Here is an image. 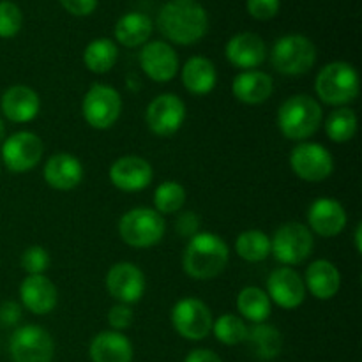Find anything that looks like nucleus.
Here are the masks:
<instances>
[{"label":"nucleus","mask_w":362,"mask_h":362,"mask_svg":"<svg viewBox=\"0 0 362 362\" xmlns=\"http://www.w3.org/2000/svg\"><path fill=\"white\" fill-rule=\"evenodd\" d=\"M346 219L345 207L334 198H317L308 209V228L324 239L339 235L345 230Z\"/></svg>","instance_id":"18"},{"label":"nucleus","mask_w":362,"mask_h":362,"mask_svg":"<svg viewBox=\"0 0 362 362\" xmlns=\"http://www.w3.org/2000/svg\"><path fill=\"white\" fill-rule=\"evenodd\" d=\"M214 332L216 339L226 346L240 345L246 341L247 336V324L240 317L232 313L221 315L212 322V331Z\"/></svg>","instance_id":"34"},{"label":"nucleus","mask_w":362,"mask_h":362,"mask_svg":"<svg viewBox=\"0 0 362 362\" xmlns=\"http://www.w3.org/2000/svg\"><path fill=\"white\" fill-rule=\"evenodd\" d=\"M42 177L49 187L57 191H71L83 180V165L69 152H57L46 161Z\"/></svg>","instance_id":"22"},{"label":"nucleus","mask_w":362,"mask_h":362,"mask_svg":"<svg viewBox=\"0 0 362 362\" xmlns=\"http://www.w3.org/2000/svg\"><path fill=\"white\" fill-rule=\"evenodd\" d=\"M230 250L225 239L212 232H198L187 243L182 257V267L189 278L198 281L214 279L226 269Z\"/></svg>","instance_id":"2"},{"label":"nucleus","mask_w":362,"mask_h":362,"mask_svg":"<svg viewBox=\"0 0 362 362\" xmlns=\"http://www.w3.org/2000/svg\"><path fill=\"white\" fill-rule=\"evenodd\" d=\"M304 286H306V292H310L315 299H334L341 288V274L332 262L324 260V258L315 260L306 269Z\"/></svg>","instance_id":"25"},{"label":"nucleus","mask_w":362,"mask_h":362,"mask_svg":"<svg viewBox=\"0 0 362 362\" xmlns=\"http://www.w3.org/2000/svg\"><path fill=\"white\" fill-rule=\"evenodd\" d=\"M158 27L175 45H197L209 30V16L197 0H170L161 7Z\"/></svg>","instance_id":"1"},{"label":"nucleus","mask_w":362,"mask_h":362,"mask_svg":"<svg viewBox=\"0 0 362 362\" xmlns=\"http://www.w3.org/2000/svg\"><path fill=\"white\" fill-rule=\"evenodd\" d=\"M354 243H356V251L361 253L362 251V223H357L356 233H354Z\"/></svg>","instance_id":"43"},{"label":"nucleus","mask_w":362,"mask_h":362,"mask_svg":"<svg viewBox=\"0 0 362 362\" xmlns=\"http://www.w3.org/2000/svg\"><path fill=\"white\" fill-rule=\"evenodd\" d=\"M198 228H200V218L194 212H182L177 219V232L187 239L197 235Z\"/></svg>","instance_id":"39"},{"label":"nucleus","mask_w":362,"mask_h":362,"mask_svg":"<svg viewBox=\"0 0 362 362\" xmlns=\"http://www.w3.org/2000/svg\"><path fill=\"white\" fill-rule=\"evenodd\" d=\"M145 274L138 265L131 262H119L112 265L106 274V290L113 299L119 303L131 304L138 303L145 293Z\"/></svg>","instance_id":"14"},{"label":"nucleus","mask_w":362,"mask_h":362,"mask_svg":"<svg viewBox=\"0 0 362 362\" xmlns=\"http://www.w3.org/2000/svg\"><path fill=\"white\" fill-rule=\"evenodd\" d=\"M250 345L251 352L260 361H272L281 354L283 349V334L279 329L271 324H253V327H247L246 341Z\"/></svg>","instance_id":"27"},{"label":"nucleus","mask_w":362,"mask_h":362,"mask_svg":"<svg viewBox=\"0 0 362 362\" xmlns=\"http://www.w3.org/2000/svg\"><path fill=\"white\" fill-rule=\"evenodd\" d=\"M246 7L247 13H250L255 20L267 21L272 20V18L279 13L281 0H247Z\"/></svg>","instance_id":"37"},{"label":"nucleus","mask_w":362,"mask_h":362,"mask_svg":"<svg viewBox=\"0 0 362 362\" xmlns=\"http://www.w3.org/2000/svg\"><path fill=\"white\" fill-rule=\"evenodd\" d=\"M0 110H2L4 117L11 122L27 124L39 115L41 99L32 87L13 85L0 98Z\"/></svg>","instance_id":"20"},{"label":"nucleus","mask_w":362,"mask_h":362,"mask_svg":"<svg viewBox=\"0 0 362 362\" xmlns=\"http://www.w3.org/2000/svg\"><path fill=\"white\" fill-rule=\"evenodd\" d=\"M21 269L27 272L28 276L45 274L49 269L52 258L49 253L41 246H30L21 253Z\"/></svg>","instance_id":"36"},{"label":"nucleus","mask_w":362,"mask_h":362,"mask_svg":"<svg viewBox=\"0 0 362 362\" xmlns=\"http://www.w3.org/2000/svg\"><path fill=\"white\" fill-rule=\"evenodd\" d=\"M20 300L25 310L42 317L55 310L59 293L52 279L45 274L27 276L20 285Z\"/></svg>","instance_id":"21"},{"label":"nucleus","mask_w":362,"mask_h":362,"mask_svg":"<svg viewBox=\"0 0 362 362\" xmlns=\"http://www.w3.org/2000/svg\"><path fill=\"white\" fill-rule=\"evenodd\" d=\"M21 310L23 306L14 300H6L0 304V324L4 325H16L21 320Z\"/></svg>","instance_id":"41"},{"label":"nucleus","mask_w":362,"mask_h":362,"mask_svg":"<svg viewBox=\"0 0 362 362\" xmlns=\"http://www.w3.org/2000/svg\"><path fill=\"white\" fill-rule=\"evenodd\" d=\"M152 34V21L144 13H127L115 25V39L126 48H136L148 42Z\"/></svg>","instance_id":"28"},{"label":"nucleus","mask_w":362,"mask_h":362,"mask_svg":"<svg viewBox=\"0 0 362 362\" xmlns=\"http://www.w3.org/2000/svg\"><path fill=\"white\" fill-rule=\"evenodd\" d=\"M361 83L356 67L349 62H331L320 69L315 80V92L322 103L331 106H345L356 101Z\"/></svg>","instance_id":"4"},{"label":"nucleus","mask_w":362,"mask_h":362,"mask_svg":"<svg viewBox=\"0 0 362 362\" xmlns=\"http://www.w3.org/2000/svg\"><path fill=\"white\" fill-rule=\"evenodd\" d=\"M9 354L13 362H52L55 341L52 334L39 325H21L11 336Z\"/></svg>","instance_id":"10"},{"label":"nucleus","mask_w":362,"mask_h":362,"mask_svg":"<svg viewBox=\"0 0 362 362\" xmlns=\"http://www.w3.org/2000/svg\"><path fill=\"white\" fill-rule=\"evenodd\" d=\"M180 80L186 90L193 95H207L218 83V71L207 57L194 55L187 59L180 71Z\"/></svg>","instance_id":"26"},{"label":"nucleus","mask_w":362,"mask_h":362,"mask_svg":"<svg viewBox=\"0 0 362 362\" xmlns=\"http://www.w3.org/2000/svg\"><path fill=\"white\" fill-rule=\"evenodd\" d=\"M271 303L283 310H297L306 300V286L299 272L292 267H278L269 274L267 290Z\"/></svg>","instance_id":"16"},{"label":"nucleus","mask_w":362,"mask_h":362,"mask_svg":"<svg viewBox=\"0 0 362 362\" xmlns=\"http://www.w3.org/2000/svg\"><path fill=\"white\" fill-rule=\"evenodd\" d=\"M85 122L99 131L115 126L122 113V98L119 90L106 83H94L81 101Z\"/></svg>","instance_id":"8"},{"label":"nucleus","mask_w":362,"mask_h":362,"mask_svg":"<svg viewBox=\"0 0 362 362\" xmlns=\"http://www.w3.org/2000/svg\"><path fill=\"white\" fill-rule=\"evenodd\" d=\"M133 320L134 313L133 310H131V306H127V304L119 303L108 311V324L110 327H112V331H126L127 327H131Z\"/></svg>","instance_id":"38"},{"label":"nucleus","mask_w":362,"mask_h":362,"mask_svg":"<svg viewBox=\"0 0 362 362\" xmlns=\"http://www.w3.org/2000/svg\"><path fill=\"white\" fill-rule=\"evenodd\" d=\"M274 92V80L264 71H240L232 81V94L244 105H262Z\"/></svg>","instance_id":"24"},{"label":"nucleus","mask_w":362,"mask_h":362,"mask_svg":"<svg viewBox=\"0 0 362 362\" xmlns=\"http://www.w3.org/2000/svg\"><path fill=\"white\" fill-rule=\"evenodd\" d=\"M235 253L250 264H258L271 257V237L262 230H246L235 240Z\"/></svg>","instance_id":"31"},{"label":"nucleus","mask_w":362,"mask_h":362,"mask_svg":"<svg viewBox=\"0 0 362 362\" xmlns=\"http://www.w3.org/2000/svg\"><path fill=\"white\" fill-rule=\"evenodd\" d=\"M133 343L119 331H103L92 338L88 357L92 362H133Z\"/></svg>","instance_id":"23"},{"label":"nucleus","mask_w":362,"mask_h":362,"mask_svg":"<svg viewBox=\"0 0 362 362\" xmlns=\"http://www.w3.org/2000/svg\"><path fill=\"white\" fill-rule=\"evenodd\" d=\"M186 204V189L175 180H165L154 191V211L159 214H175Z\"/></svg>","instance_id":"33"},{"label":"nucleus","mask_w":362,"mask_h":362,"mask_svg":"<svg viewBox=\"0 0 362 362\" xmlns=\"http://www.w3.org/2000/svg\"><path fill=\"white\" fill-rule=\"evenodd\" d=\"M23 27L21 9L11 0H0V37L11 39Z\"/></svg>","instance_id":"35"},{"label":"nucleus","mask_w":362,"mask_h":362,"mask_svg":"<svg viewBox=\"0 0 362 362\" xmlns=\"http://www.w3.org/2000/svg\"><path fill=\"white\" fill-rule=\"evenodd\" d=\"M6 140V124H4V120L0 119V144Z\"/></svg>","instance_id":"44"},{"label":"nucleus","mask_w":362,"mask_h":362,"mask_svg":"<svg viewBox=\"0 0 362 362\" xmlns=\"http://www.w3.org/2000/svg\"><path fill=\"white\" fill-rule=\"evenodd\" d=\"M166 223L158 211L151 207H134L119 221V235L127 246L147 250L161 243Z\"/></svg>","instance_id":"5"},{"label":"nucleus","mask_w":362,"mask_h":362,"mask_svg":"<svg viewBox=\"0 0 362 362\" xmlns=\"http://www.w3.org/2000/svg\"><path fill=\"white\" fill-rule=\"evenodd\" d=\"M186 120V105L172 92L159 94L152 99L145 112V122L148 129L158 136H172L182 127Z\"/></svg>","instance_id":"13"},{"label":"nucleus","mask_w":362,"mask_h":362,"mask_svg":"<svg viewBox=\"0 0 362 362\" xmlns=\"http://www.w3.org/2000/svg\"><path fill=\"white\" fill-rule=\"evenodd\" d=\"M313 233L303 223H285L271 237V255L285 267L306 262L313 253Z\"/></svg>","instance_id":"7"},{"label":"nucleus","mask_w":362,"mask_h":362,"mask_svg":"<svg viewBox=\"0 0 362 362\" xmlns=\"http://www.w3.org/2000/svg\"><path fill=\"white\" fill-rule=\"evenodd\" d=\"M211 308L197 297H184L172 308V325L187 341H202L212 331Z\"/></svg>","instance_id":"9"},{"label":"nucleus","mask_w":362,"mask_h":362,"mask_svg":"<svg viewBox=\"0 0 362 362\" xmlns=\"http://www.w3.org/2000/svg\"><path fill=\"white\" fill-rule=\"evenodd\" d=\"M271 62L272 67L285 76H300L313 69L317 62V48L306 35H283L272 46Z\"/></svg>","instance_id":"6"},{"label":"nucleus","mask_w":362,"mask_h":362,"mask_svg":"<svg viewBox=\"0 0 362 362\" xmlns=\"http://www.w3.org/2000/svg\"><path fill=\"white\" fill-rule=\"evenodd\" d=\"M64 9L74 16H88L98 7V0H60Z\"/></svg>","instance_id":"40"},{"label":"nucleus","mask_w":362,"mask_h":362,"mask_svg":"<svg viewBox=\"0 0 362 362\" xmlns=\"http://www.w3.org/2000/svg\"><path fill=\"white\" fill-rule=\"evenodd\" d=\"M110 180L124 193H138L151 186L154 170L147 159L140 156H122L110 166Z\"/></svg>","instance_id":"17"},{"label":"nucleus","mask_w":362,"mask_h":362,"mask_svg":"<svg viewBox=\"0 0 362 362\" xmlns=\"http://www.w3.org/2000/svg\"><path fill=\"white\" fill-rule=\"evenodd\" d=\"M237 310H239L243 320L251 324H264L271 317L272 303L265 290L260 286H246L237 296Z\"/></svg>","instance_id":"29"},{"label":"nucleus","mask_w":362,"mask_h":362,"mask_svg":"<svg viewBox=\"0 0 362 362\" xmlns=\"http://www.w3.org/2000/svg\"><path fill=\"white\" fill-rule=\"evenodd\" d=\"M225 55L237 69L253 71L264 64L267 57V46L260 35L253 32H240L226 42Z\"/></svg>","instance_id":"19"},{"label":"nucleus","mask_w":362,"mask_h":362,"mask_svg":"<svg viewBox=\"0 0 362 362\" xmlns=\"http://www.w3.org/2000/svg\"><path fill=\"white\" fill-rule=\"evenodd\" d=\"M119 59V48L108 37L94 39L87 45L83 52V64L90 73L105 74L113 69Z\"/></svg>","instance_id":"30"},{"label":"nucleus","mask_w":362,"mask_h":362,"mask_svg":"<svg viewBox=\"0 0 362 362\" xmlns=\"http://www.w3.org/2000/svg\"><path fill=\"white\" fill-rule=\"evenodd\" d=\"M324 119L320 103L308 94H297L283 101L278 110V127L288 140L304 141L313 136Z\"/></svg>","instance_id":"3"},{"label":"nucleus","mask_w":362,"mask_h":362,"mask_svg":"<svg viewBox=\"0 0 362 362\" xmlns=\"http://www.w3.org/2000/svg\"><path fill=\"white\" fill-rule=\"evenodd\" d=\"M184 362H223V361L221 357H219L216 352H212V350L197 349V350H191V352L187 354Z\"/></svg>","instance_id":"42"},{"label":"nucleus","mask_w":362,"mask_h":362,"mask_svg":"<svg viewBox=\"0 0 362 362\" xmlns=\"http://www.w3.org/2000/svg\"><path fill=\"white\" fill-rule=\"evenodd\" d=\"M290 168L306 182H322L334 172V159L324 145L300 141L290 152Z\"/></svg>","instance_id":"11"},{"label":"nucleus","mask_w":362,"mask_h":362,"mask_svg":"<svg viewBox=\"0 0 362 362\" xmlns=\"http://www.w3.org/2000/svg\"><path fill=\"white\" fill-rule=\"evenodd\" d=\"M45 152L42 140L32 131H18L2 141V161L14 173H27L39 165Z\"/></svg>","instance_id":"12"},{"label":"nucleus","mask_w":362,"mask_h":362,"mask_svg":"<svg viewBox=\"0 0 362 362\" xmlns=\"http://www.w3.org/2000/svg\"><path fill=\"white\" fill-rule=\"evenodd\" d=\"M325 133L334 144H349L357 133V115L352 108H341L331 112L325 120Z\"/></svg>","instance_id":"32"},{"label":"nucleus","mask_w":362,"mask_h":362,"mask_svg":"<svg viewBox=\"0 0 362 362\" xmlns=\"http://www.w3.org/2000/svg\"><path fill=\"white\" fill-rule=\"evenodd\" d=\"M141 71L156 83L172 81L179 73V55L165 41L145 42L138 55Z\"/></svg>","instance_id":"15"}]
</instances>
